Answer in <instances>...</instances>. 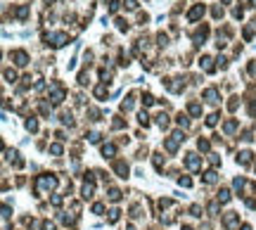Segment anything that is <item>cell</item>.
Masks as SVG:
<instances>
[{"label": "cell", "mask_w": 256, "mask_h": 230, "mask_svg": "<svg viewBox=\"0 0 256 230\" xmlns=\"http://www.w3.org/2000/svg\"><path fill=\"white\" fill-rule=\"evenodd\" d=\"M187 166H190V168H199V159L195 154H190L187 157Z\"/></svg>", "instance_id": "cell-10"}, {"label": "cell", "mask_w": 256, "mask_h": 230, "mask_svg": "<svg viewBox=\"0 0 256 230\" xmlns=\"http://www.w3.org/2000/svg\"><path fill=\"white\" fill-rule=\"evenodd\" d=\"M249 157H251V154H249V152H242V154H240V157H237V159H240V161H242V164H249Z\"/></svg>", "instance_id": "cell-15"}, {"label": "cell", "mask_w": 256, "mask_h": 230, "mask_svg": "<svg viewBox=\"0 0 256 230\" xmlns=\"http://www.w3.org/2000/svg\"><path fill=\"white\" fill-rule=\"evenodd\" d=\"M142 102H145V104H152V102H154V97H152V95H145Z\"/></svg>", "instance_id": "cell-26"}, {"label": "cell", "mask_w": 256, "mask_h": 230, "mask_svg": "<svg viewBox=\"0 0 256 230\" xmlns=\"http://www.w3.org/2000/svg\"><path fill=\"white\" fill-rule=\"evenodd\" d=\"M199 17H204V5H195L190 12H187V19H190V22H197Z\"/></svg>", "instance_id": "cell-3"}, {"label": "cell", "mask_w": 256, "mask_h": 230, "mask_svg": "<svg viewBox=\"0 0 256 230\" xmlns=\"http://www.w3.org/2000/svg\"><path fill=\"white\" fill-rule=\"evenodd\" d=\"M50 152H52V154H62V147H59V145H52V147H50Z\"/></svg>", "instance_id": "cell-24"}, {"label": "cell", "mask_w": 256, "mask_h": 230, "mask_svg": "<svg viewBox=\"0 0 256 230\" xmlns=\"http://www.w3.org/2000/svg\"><path fill=\"white\" fill-rule=\"evenodd\" d=\"M123 5H126L128 10H135V7H138V3H135V0H126V3H123Z\"/></svg>", "instance_id": "cell-19"}, {"label": "cell", "mask_w": 256, "mask_h": 230, "mask_svg": "<svg viewBox=\"0 0 256 230\" xmlns=\"http://www.w3.org/2000/svg\"><path fill=\"white\" fill-rule=\"evenodd\" d=\"M104 93H107V88H104V86H97V90H95V95H97V97H102Z\"/></svg>", "instance_id": "cell-23"}, {"label": "cell", "mask_w": 256, "mask_h": 230, "mask_svg": "<svg viewBox=\"0 0 256 230\" xmlns=\"http://www.w3.org/2000/svg\"><path fill=\"white\" fill-rule=\"evenodd\" d=\"M218 199H221V202H228V199H230V192H228V190H221V192H218Z\"/></svg>", "instance_id": "cell-13"}, {"label": "cell", "mask_w": 256, "mask_h": 230, "mask_svg": "<svg viewBox=\"0 0 256 230\" xmlns=\"http://www.w3.org/2000/svg\"><path fill=\"white\" fill-rule=\"evenodd\" d=\"M221 3H223V5H228V3H230V0H221Z\"/></svg>", "instance_id": "cell-28"}, {"label": "cell", "mask_w": 256, "mask_h": 230, "mask_svg": "<svg viewBox=\"0 0 256 230\" xmlns=\"http://www.w3.org/2000/svg\"><path fill=\"white\" fill-rule=\"evenodd\" d=\"M55 178L52 176H45V178H40V180H38V187H55Z\"/></svg>", "instance_id": "cell-5"}, {"label": "cell", "mask_w": 256, "mask_h": 230, "mask_svg": "<svg viewBox=\"0 0 256 230\" xmlns=\"http://www.w3.org/2000/svg\"><path fill=\"white\" fill-rule=\"evenodd\" d=\"M166 123H168V116H166V114H159V126H166Z\"/></svg>", "instance_id": "cell-22"}, {"label": "cell", "mask_w": 256, "mask_h": 230, "mask_svg": "<svg viewBox=\"0 0 256 230\" xmlns=\"http://www.w3.org/2000/svg\"><path fill=\"white\" fill-rule=\"evenodd\" d=\"M190 112H192V114H195V116H197V114H199V112H202V107H199V104H190Z\"/></svg>", "instance_id": "cell-20"}, {"label": "cell", "mask_w": 256, "mask_h": 230, "mask_svg": "<svg viewBox=\"0 0 256 230\" xmlns=\"http://www.w3.org/2000/svg\"><path fill=\"white\" fill-rule=\"evenodd\" d=\"M62 97H64V90H62V88H55V93H52V102H55V104H59V102H62Z\"/></svg>", "instance_id": "cell-8"}, {"label": "cell", "mask_w": 256, "mask_h": 230, "mask_svg": "<svg viewBox=\"0 0 256 230\" xmlns=\"http://www.w3.org/2000/svg\"><path fill=\"white\" fill-rule=\"evenodd\" d=\"M116 171L121 173V178H126V173H128V166L123 164V161H119V164H116Z\"/></svg>", "instance_id": "cell-12"}, {"label": "cell", "mask_w": 256, "mask_h": 230, "mask_svg": "<svg viewBox=\"0 0 256 230\" xmlns=\"http://www.w3.org/2000/svg\"><path fill=\"white\" fill-rule=\"evenodd\" d=\"M204 97H206L209 102H218V90H216V88H209V90H204Z\"/></svg>", "instance_id": "cell-6"}, {"label": "cell", "mask_w": 256, "mask_h": 230, "mask_svg": "<svg viewBox=\"0 0 256 230\" xmlns=\"http://www.w3.org/2000/svg\"><path fill=\"white\" fill-rule=\"evenodd\" d=\"M45 40H48L52 48H62L69 38H67V33H45Z\"/></svg>", "instance_id": "cell-1"}, {"label": "cell", "mask_w": 256, "mask_h": 230, "mask_svg": "<svg viewBox=\"0 0 256 230\" xmlns=\"http://www.w3.org/2000/svg\"><path fill=\"white\" fill-rule=\"evenodd\" d=\"M204 180H206V183H213V180H216V173H213V171H209L206 176H204Z\"/></svg>", "instance_id": "cell-18"}, {"label": "cell", "mask_w": 256, "mask_h": 230, "mask_svg": "<svg viewBox=\"0 0 256 230\" xmlns=\"http://www.w3.org/2000/svg\"><path fill=\"white\" fill-rule=\"evenodd\" d=\"M45 3H52V0H45Z\"/></svg>", "instance_id": "cell-30"}, {"label": "cell", "mask_w": 256, "mask_h": 230, "mask_svg": "<svg viewBox=\"0 0 256 230\" xmlns=\"http://www.w3.org/2000/svg\"><path fill=\"white\" fill-rule=\"evenodd\" d=\"M116 26H119V31H128V24L123 19H116Z\"/></svg>", "instance_id": "cell-16"}, {"label": "cell", "mask_w": 256, "mask_h": 230, "mask_svg": "<svg viewBox=\"0 0 256 230\" xmlns=\"http://www.w3.org/2000/svg\"><path fill=\"white\" fill-rule=\"evenodd\" d=\"M26 128H29V131H36V128H38V123L33 121V119H29V121H26Z\"/></svg>", "instance_id": "cell-17"}, {"label": "cell", "mask_w": 256, "mask_h": 230, "mask_svg": "<svg viewBox=\"0 0 256 230\" xmlns=\"http://www.w3.org/2000/svg\"><path fill=\"white\" fill-rule=\"evenodd\" d=\"M206 36H209V26L197 29V33H195V43H197V45H202L204 40H206Z\"/></svg>", "instance_id": "cell-4"}, {"label": "cell", "mask_w": 256, "mask_h": 230, "mask_svg": "<svg viewBox=\"0 0 256 230\" xmlns=\"http://www.w3.org/2000/svg\"><path fill=\"white\" fill-rule=\"evenodd\" d=\"M102 152H104V157H107V154L112 157V154H114V145H107V147H104V150H102Z\"/></svg>", "instance_id": "cell-21"}, {"label": "cell", "mask_w": 256, "mask_h": 230, "mask_svg": "<svg viewBox=\"0 0 256 230\" xmlns=\"http://www.w3.org/2000/svg\"><path fill=\"white\" fill-rule=\"evenodd\" d=\"M199 150H209V142H206V140H199Z\"/></svg>", "instance_id": "cell-27"}, {"label": "cell", "mask_w": 256, "mask_h": 230, "mask_svg": "<svg viewBox=\"0 0 256 230\" xmlns=\"http://www.w3.org/2000/svg\"><path fill=\"white\" fill-rule=\"evenodd\" d=\"M17 17H19V19H26V17H29V7H26V5H21L19 10H17Z\"/></svg>", "instance_id": "cell-11"}, {"label": "cell", "mask_w": 256, "mask_h": 230, "mask_svg": "<svg viewBox=\"0 0 256 230\" xmlns=\"http://www.w3.org/2000/svg\"><path fill=\"white\" fill-rule=\"evenodd\" d=\"M213 17H223V7H213Z\"/></svg>", "instance_id": "cell-25"}, {"label": "cell", "mask_w": 256, "mask_h": 230, "mask_svg": "<svg viewBox=\"0 0 256 230\" xmlns=\"http://www.w3.org/2000/svg\"><path fill=\"white\" fill-rule=\"evenodd\" d=\"M242 230H251V228H249V225H244V228H242Z\"/></svg>", "instance_id": "cell-29"}, {"label": "cell", "mask_w": 256, "mask_h": 230, "mask_svg": "<svg viewBox=\"0 0 256 230\" xmlns=\"http://www.w3.org/2000/svg\"><path fill=\"white\" fill-rule=\"evenodd\" d=\"M235 223H237V216H235V214H228V216H225V225H228L230 230L235 228Z\"/></svg>", "instance_id": "cell-9"}, {"label": "cell", "mask_w": 256, "mask_h": 230, "mask_svg": "<svg viewBox=\"0 0 256 230\" xmlns=\"http://www.w3.org/2000/svg\"><path fill=\"white\" fill-rule=\"evenodd\" d=\"M12 59H14V62H17L19 67H26V62H29V55L24 52V50H14V52H12Z\"/></svg>", "instance_id": "cell-2"}, {"label": "cell", "mask_w": 256, "mask_h": 230, "mask_svg": "<svg viewBox=\"0 0 256 230\" xmlns=\"http://www.w3.org/2000/svg\"><path fill=\"white\" fill-rule=\"evenodd\" d=\"M5 78H7V81H17V74H14L12 69H5Z\"/></svg>", "instance_id": "cell-14"}, {"label": "cell", "mask_w": 256, "mask_h": 230, "mask_svg": "<svg viewBox=\"0 0 256 230\" xmlns=\"http://www.w3.org/2000/svg\"><path fill=\"white\" fill-rule=\"evenodd\" d=\"M211 62H213L211 57H202V59H199V64L204 67V71H213V64H211Z\"/></svg>", "instance_id": "cell-7"}]
</instances>
